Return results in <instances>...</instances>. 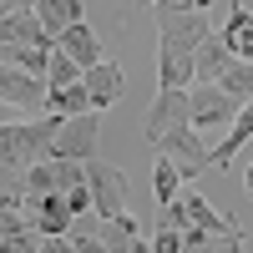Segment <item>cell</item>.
<instances>
[{"label": "cell", "mask_w": 253, "mask_h": 253, "mask_svg": "<svg viewBox=\"0 0 253 253\" xmlns=\"http://www.w3.org/2000/svg\"><path fill=\"white\" fill-rule=\"evenodd\" d=\"M157 36H162V51H157V91L167 86H193L198 81V46L208 36H213V10H177L167 5V0H157Z\"/></svg>", "instance_id": "6da1fadb"}, {"label": "cell", "mask_w": 253, "mask_h": 253, "mask_svg": "<svg viewBox=\"0 0 253 253\" xmlns=\"http://www.w3.org/2000/svg\"><path fill=\"white\" fill-rule=\"evenodd\" d=\"M56 126H61V112H41L31 122H0V198L10 203L26 198V172L31 162L51 157Z\"/></svg>", "instance_id": "7a4b0ae2"}, {"label": "cell", "mask_w": 253, "mask_h": 253, "mask_svg": "<svg viewBox=\"0 0 253 253\" xmlns=\"http://www.w3.org/2000/svg\"><path fill=\"white\" fill-rule=\"evenodd\" d=\"M152 152H162V157H172L177 162V172H182V182H198L208 167H213V147H208V137L198 132L193 122H177V126H167V132L152 142Z\"/></svg>", "instance_id": "3957f363"}, {"label": "cell", "mask_w": 253, "mask_h": 253, "mask_svg": "<svg viewBox=\"0 0 253 253\" xmlns=\"http://www.w3.org/2000/svg\"><path fill=\"white\" fill-rule=\"evenodd\" d=\"M0 101L31 112V117H41V112H51V81L36 76V71H26V66L0 61Z\"/></svg>", "instance_id": "277c9868"}, {"label": "cell", "mask_w": 253, "mask_h": 253, "mask_svg": "<svg viewBox=\"0 0 253 253\" xmlns=\"http://www.w3.org/2000/svg\"><path fill=\"white\" fill-rule=\"evenodd\" d=\"M96 142H101V112L91 107V112L61 117L51 152H56V157H71V162H91V157H96Z\"/></svg>", "instance_id": "5b68a950"}, {"label": "cell", "mask_w": 253, "mask_h": 253, "mask_svg": "<svg viewBox=\"0 0 253 253\" xmlns=\"http://www.w3.org/2000/svg\"><path fill=\"white\" fill-rule=\"evenodd\" d=\"M238 107H243V101L228 96L218 81H198V86H193V126H198L203 137L228 132V126H233V117H238Z\"/></svg>", "instance_id": "8992f818"}, {"label": "cell", "mask_w": 253, "mask_h": 253, "mask_svg": "<svg viewBox=\"0 0 253 253\" xmlns=\"http://www.w3.org/2000/svg\"><path fill=\"white\" fill-rule=\"evenodd\" d=\"M177 122H193V86H167V91H157V101L142 117V142L152 147L167 126H177Z\"/></svg>", "instance_id": "52a82bcc"}, {"label": "cell", "mask_w": 253, "mask_h": 253, "mask_svg": "<svg viewBox=\"0 0 253 253\" xmlns=\"http://www.w3.org/2000/svg\"><path fill=\"white\" fill-rule=\"evenodd\" d=\"M20 208H26L31 228H41L51 243H56V238H66V233H71V223H76L66 193H26V198H20Z\"/></svg>", "instance_id": "ba28073f"}, {"label": "cell", "mask_w": 253, "mask_h": 253, "mask_svg": "<svg viewBox=\"0 0 253 253\" xmlns=\"http://www.w3.org/2000/svg\"><path fill=\"white\" fill-rule=\"evenodd\" d=\"M86 182H91L96 218H117V213H126V172H122V167L91 157V162H86Z\"/></svg>", "instance_id": "9c48e42d"}, {"label": "cell", "mask_w": 253, "mask_h": 253, "mask_svg": "<svg viewBox=\"0 0 253 253\" xmlns=\"http://www.w3.org/2000/svg\"><path fill=\"white\" fill-rule=\"evenodd\" d=\"M182 208H187V223H198V228H208V233H218L228 248H243V233H238V223L233 218H228V213H218V208L213 203H208L203 193H198V187L193 182H182Z\"/></svg>", "instance_id": "30bf717a"}, {"label": "cell", "mask_w": 253, "mask_h": 253, "mask_svg": "<svg viewBox=\"0 0 253 253\" xmlns=\"http://www.w3.org/2000/svg\"><path fill=\"white\" fill-rule=\"evenodd\" d=\"M86 177V162H71V157H41L31 162V172H26V193H66L71 182Z\"/></svg>", "instance_id": "8fae6325"}, {"label": "cell", "mask_w": 253, "mask_h": 253, "mask_svg": "<svg viewBox=\"0 0 253 253\" xmlns=\"http://www.w3.org/2000/svg\"><path fill=\"white\" fill-rule=\"evenodd\" d=\"M81 81H86L91 107H96V112H107L112 101H122V91H126V71L117 66V61H107V56H101L96 66H86V71H81Z\"/></svg>", "instance_id": "7c38bea8"}, {"label": "cell", "mask_w": 253, "mask_h": 253, "mask_svg": "<svg viewBox=\"0 0 253 253\" xmlns=\"http://www.w3.org/2000/svg\"><path fill=\"white\" fill-rule=\"evenodd\" d=\"M223 41L228 51L253 61V10L243 5V0H228V20H223Z\"/></svg>", "instance_id": "4fadbf2b"}, {"label": "cell", "mask_w": 253, "mask_h": 253, "mask_svg": "<svg viewBox=\"0 0 253 253\" xmlns=\"http://www.w3.org/2000/svg\"><path fill=\"white\" fill-rule=\"evenodd\" d=\"M96 238H101V248H152L142 238V218H132V213H117V218H101V228H96Z\"/></svg>", "instance_id": "5bb4252c"}, {"label": "cell", "mask_w": 253, "mask_h": 253, "mask_svg": "<svg viewBox=\"0 0 253 253\" xmlns=\"http://www.w3.org/2000/svg\"><path fill=\"white\" fill-rule=\"evenodd\" d=\"M243 142H253V96L238 107L233 126H228V132H223V142L213 147V167H228V162L238 157V147H243Z\"/></svg>", "instance_id": "9a60e30c"}, {"label": "cell", "mask_w": 253, "mask_h": 253, "mask_svg": "<svg viewBox=\"0 0 253 253\" xmlns=\"http://www.w3.org/2000/svg\"><path fill=\"white\" fill-rule=\"evenodd\" d=\"M56 46L66 51L71 61H81V66H96V61H101V41L91 36V26H86V20H76V26H66V31L56 36Z\"/></svg>", "instance_id": "2e32d148"}, {"label": "cell", "mask_w": 253, "mask_h": 253, "mask_svg": "<svg viewBox=\"0 0 253 253\" xmlns=\"http://www.w3.org/2000/svg\"><path fill=\"white\" fill-rule=\"evenodd\" d=\"M228 61H233V51H228L223 31H213V36H208L203 46H198V61H193V66H198V81H218Z\"/></svg>", "instance_id": "e0dca14e"}, {"label": "cell", "mask_w": 253, "mask_h": 253, "mask_svg": "<svg viewBox=\"0 0 253 253\" xmlns=\"http://www.w3.org/2000/svg\"><path fill=\"white\" fill-rule=\"evenodd\" d=\"M36 15L46 20V31H51V41H56L66 26H76V20L86 15V5H81V0H36Z\"/></svg>", "instance_id": "ac0fdd59"}, {"label": "cell", "mask_w": 253, "mask_h": 253, "mask_svg": "<svg viewBox=\"0 0 253 253\" xmlns=\"http://www.w3.org/2000/svg\"><path fill=\"white\" fill-rule=\"evenodd\" d=\"M218 86L228 91V96H238V101H248L253 96V61H243V56H233L223 66V76H218Z\"/></svg>", "instance_id": "d6986e66"}, {"label": "cell", "mask_w": 253, "mask_h": 253, "mask_svg": "<svg viewBox=\"0 0 253 253\" xmlns=\"http://www.w3.org/2000/svg\"><path fill=\"white\" fill-rule=\"evenodd\" d=\"M51 112H61V117L91 112V91H86V81H71V86H51Z\"/></svg>", "instance_id": "ffe728a7"}, {"label": "cell", "mask_w": 253, "mask_h": 253, "mask_svg": "<svg viewBox=\"0 0 253 253\" xmlns=\"http://www.w3.org/2000/svg\"><path fill=\"white\" fill-rule=\"evenodd\" d=\"M152 187H157V203H162V208H167V203H177V193H182V172H177V162H172V157H162V152H157Z\"/></svg>", "instance_id": "44dd1931"}, {"label": "cell", "mask_w": 253, "mask_h": 253, "mask_svg": "<svg viewBox=\"0 0 253 253\" xmlns=\"http://www.w3.org/2000/svg\"><path fill=\"white\" fill-rule=\"evenodd\" d=\"M81 71H86L81 61H71L61 46H51V66H46V81H51V86H71V81H81Z\"/></svg>", "instance_id": "7402d4cb"}, {"label": "cell", "mask_w": 253, "mask_h": 253, "mask_svg": "<svg viewBox=\"0 0 253 253\" xmlns=\"http://www.w3.org/2000/svg\"><path fill=\"white\" fill-rule=\"evenodd\" d=\"M66 203H71V213H76V218L96 213V203H91V182H86V177H81V182H71V187H66Z\"/></svg>", "instance_id": "603a6c76"}, {"label": "cell", "mask_w": 253, "mask_h": 253, "mask_svg": "<svg viewBox=\"0 0 253 253\" xmlns=\"http://www.w3.org/2000/svg\"><path fill=\"white\" fill-rule=\"evenodd\" d=\"M152 248H157V253H177V248H187V238H182V228L162 223V228H157V238H152Z\"/></svg>", "instance_id": "cb8c5ba5"}, {"label": "cell", "mask_w": 253, "mask_h": 253, "mask_svg": "<svg viewBox=\"0 0 253 253\" xmlns=\"http://www.w3.org/2000/svg\"><path fill=\"white\" fill-rule=\"evenodd\" d=\"M167 5H177V10H213V0H167Z\"/></svg>", "instance_id": "d4e9b609"}, {"label": "cell", "mask_w": 253, "mask_h": 253, "mask_svg": "<svg viewBox=\"0 0 253 253\" xmlns=\"http://www.w3.org/2000/svg\"><path fill=\"white\" fill-rule=\"evenodd\" d=\"M0 10H36V0H0Z\"/></svg>", "instance_id": "484cf974"}, {"label": "cell", "mask_w": 253, "mask_h": 253, "mask_svg": "<svg viewBox=\"0 0 253 253\" xmlns=\"http://www.w3.org/2000/svg\"><path fill=\"white\" fill-rule=\"evenodd\" d=\"M243 193L253 198V162H248V172H243Z\"/></svg>", "instance_id": "4316f807"}, {"label": "cell", "mask_w": 253, "mask_h": 253, "mask_svg": "<svg viewBox=\"0 0 253 253\" xmlns=\"http://www.w3.org/2000/svg\"><path fill=\"white\" fill-rule=\"evenodd\" d=\"M142 5H157V0H142Z\"/></svg>", "instance_id": "83f0119b"}]
</instances>
